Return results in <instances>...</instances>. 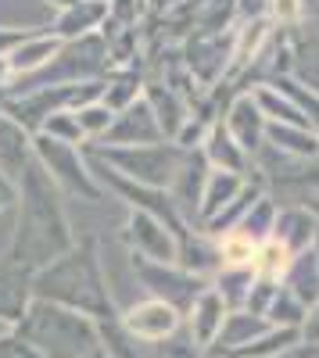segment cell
Instances as JSON below:
<instances>
[{"instance_id": "obj_2", "label": "cell", "mask_w": 319, "mask_h": 358, "mask_svg": "<svg viewBox=\"0 0 319 358\" xmlns=\"http://www.w3.org/2000/svg\"><path fill=\"white\" fill-rule=\"evenodd\" d=\"M33 297L65 305L97 322L119 319V308H115V297L108 290V276L101 265L97 241H79L69 255H62L57 262L43 265L40 273H33Z\"/></svg>"}, {"instance_id": "obj_1", "label": "cell", "mask_w": 319, "mask_h": 358, "mask_svg": "<svg viewBox=\"0 0 319 358\" xmlns=\"http://www.w3.org/2000/svg\"><path fill=\"white\" fill-rule=\"evenodd\" d=\"M76 233L65 212L62 190L54 187V179L33 162L22 179H18V194H15V233L4 262L25 273H40L43 265L57 262L76 248Z\"/></svg>"}, {"instance_id": "obj_15", "label": "cell", "mask_w": 319, "mask_h": 358, "mask_svg": "<svg viewBox=\"0 0 319 358\" xmlns=\"http://www.w3.org/2000/svg\"><path fill=\"white\" fill-rule=\"evenodd\" d=\"M316 229H319V215L312 212L309 204H287V208H280V215H276V226H273V236H269V241L283 244L291 255H302V251L312 248Z\"/></svg>"}, {"instance_id": "obj_8", "label": "cell", "mask_w": 319, "mask_h": 358, "mask_svg": "<svg viewBox=\"0 0 319 358\" xmlns=\"http://www.w3.org/2000/svg\"><path fill=\"white\" fill-rule=\"evenodd\" d=\"M187 69L194 79H201L205 86L219 83L226 72H234V57H237V29H226V33H197L187 50Z\"/></svg>"}, {"instance_id": "obj_33", "label": "cell", "mask_w": 319, "mask_h": 358, "mask_svg": "<svg viewBox=\"0 0 319 358\" xmlns=\"http://www.w3.org/2000/svg\"><path fill=\"white\" fill-rule=\"evenodd\" d=\"M43 136H50V140H62V143H72V147H86V136H83V129H79V118H76V111L72 108H65V111H54L47 122H43V129H40Z\"/></svg>"}, {"instance_id": "obj_10", "label": "cell", "mask_w": 319, "mask_h": 358, "mask_svg": "<svg viewBox=\"0 0 319 358\" xmlns=\"http://www.w3.org/2000/svg\"><path fill=\"white\" fill-rule=\"evenodd\" d=\"M222 126L229 129V136L237 140V147L255 162L258 155H262V147H266V115L258 111L255 97H251V90L248 94H237L234 101L226 104V115H222Z\"/></svg>"}, {"instance_id": "obj_13", "label": "cell", "mask_w": 319, "mask_h": 358, "mask_svg": "<svg viewBox=\"0 0 319 358\" xmlns=\"http://www.w3.org/2000/svg\"><path fill=\"white\" fill-rule=\"evenodd\" d=\"M111 11H108V0H76L72 8L57 11L50 22V33L57 40H83V36H94L108 25Z\"/></svg>"}, {"instance_id": "obj_40", "label": "cell", "mask_w": 319, "mask_h": 358, "mask_svg": "<svg viewBox=\"0 0 319 358\" xmlns=\"http://www.w3.org/2000/svg\"><path fill=\"white\" fill-rule=\"evenodd\" d=\"M183 0H148V8L155 11V15H162V11H172V8H180Z\"/></svg>"}, {"instance_id": "obj_25", "label": "cell", "mask_w": 319, "mask_h": 358, "mask_svg": "<svg viewBox=\"0 0 319 358\" xmlns=\"http://www.w3.org/2000/svg\"><path fill=\"white\" fill-rule=\"evenodd\" d=\"M143 97V79H140V72L136 69H111L108 76H104V90H101V101L119 115V111H126L129 104H136Z\"/></svg>"}, {"instance_id": "obj_11", "label": "cell", "mask_w": 319, "mask_h": 358, "mask_svg": "<svg viewBox=\"0 0 319 358\" xmlns=\"http://www.w3.org/2000/svg\"><path fill=\"white\" fill-rule=\"evenodd\" d=\"M162 140H165V133L158 126V115L151 111L148 97H140L136 104L115 115V122L101 143L104 147H143V143H162Z\"/></svg>"}, {"instance_id": "obj_24", "label": "cell", "mask_w": 319, "mask_h": 358, "mask_svg": "<svg viewBox=\"0 0 319 358\" xmlns=\"http://www.w3.org/2000/svg\"><path fill=\"white\" fill-rule=\"evenodd\" d=\"M255 268H237V265H222L219 273L212 276V290L226 301L229 312H241L248 308V297H251V287H255Z\"/></svg>"}, {"instance_id": "obj_34", "label": "cell", "mask_w": 319, "mask_h": 358, "mask_svg": "<svg viewBox=\"0 0 319 358\" xmlns=\"http://www.w3.org/2000/svg\"><path fill=\"white\" fill-rule=\"evenodd\" d=\"M155 358H208V351L187 334V326H180L172 337H165L162 344H155Z\"/></svg>"}, {"instance_id": "obj_14", "label": "cell", "mask_w": 319, "mask_h": 358, "mask_svg": "<svg viewBox=\"0 0 319 358\" xmlns=\"http://www.w3.org/2000/svg\"><path fill=\"white\" fill-rule=\"evenodd\" d=\"M29 165H33V133L22 129L15 118L0 108V172L18 187V179Z\"/></svg>"}, {"instance_id": "obj_37", "label": "cell", "mask_w": 319, "mask_h": 358, "mask_svg": "<svg viewBox=\"0 0 319 358\" xmlns=\"http://www.w3.org/2000/svg\"><path fill=\"white\" fill-rule=\"evenodd\" d=\"M0 358H40L29 344H22L15 334H8V337H0Z\"/></svg>"}, {"instance_id": "obj_29", "label": "cell", "mask_w": 319, "mask_h": 358, "mask_svg": "<svg viewBox=\"0 0 319 358\" xmlns=\"http://www.w3.org/2000/svg\"><path fill=\"white\" fill-rule=\"evenodd\" d=\"M305 312H309V308L280 283L276 294H273V301H269V308H266V322H269V326H280V330H302Z\"/></svg>"}, {"instance_id": "obj_43", "label": "cell", "mask_w": 319, "mask_h": 358, "mask_svg": "<svg viewBox=\"0 0 319 358\" xmlns=\"http://www.w3.org/2000/svg\"><path fill=\"white\" fill-rule=\"evenodd\" d=\"M312 255H316V262H319V229H316V241H312V248H309Z\"/></svg>"}, {"instance_id": "obj_19", "label": "cell", "mask_w": 319, "mask_h": 358, "mask_svg": "<svg viewBox=\"0 0 319 358\" xmlns=\"http://www.w3.org/2000/svg\"><path fill=\"white\" fill-rule=\"evenodd\" d=\"M201 155H205V162H208L215 172H237V176H244L248 165H251V158L241 151L237 140L229 136V129L222 126V115L212 122L205 143H201Z\"/></svg>"}, {"instance_id": "obj_30", "label": "cell", "mask_w": 319, "mask_h": 358, "mask_svg": "<svg viewBox=\"0 0 319 358\" xmlns=\"http://www.w3.org/2000/svg\"><path fill=\"white\" fill-rule=\"evenodd\" d=\"M215 248H219V262H222V265L255 268V255H258V244L251 241L248 233H241V229H229V233L215 236Z\"/></svg>"}, {"instance_id": "obj_20", "label": "cell", "mask_w": 319, "mask_h": 358, "mask_svg": "<svg viewBox=\"0 0 319 358\" xmlns=\"http://www.w3.org/2000/svg\"><path fill=\"white\" fill-rule=\"evenodd\" d=\"M248 187V176H237V172H215L208 176L205 183V194H201V208H197V229L212 222L219 212H226L229 204L241 197V190Z\"/></svg>"}, {"instance_id": "obj_35", "label": "cell", "mask_w": 319, "mask_h": 358, "mask_svg": "<svg viewBox=\"0 0 319 358\" xmlns=\"http://www.w3.org/2000/svg\"><path fill=\"white\" fill-rule=\"evenodd\" d=\"M269 18L273 22H295V18H302V0H269Z\"/></svg>"}, {"instance_id": "obj_4", "label": "cell", "mask_w": 319, "mask_h": 358, "mask_svg": "<svg viewBox=\"0 0 319 358\" xmlns=\"http://www.w3.org/2000/svg\"><path fill=\"white\" fill-rule=\"evenodd\" d=\"M94 158H101L104 165H111L115 172H122L133 183L155 187V190H169L176 179L187 151L172 140L162 143H143V147H104V143H90L86 147Z\"/></svg>"}, {"instance_id": "obj_39", "label": "cell", "mask_w": 319, "mask_h": 358, "mask_svg": "<svg viewBox=\"0 0 319 358\" xmlns=\"http://www.w3.org/2000/svg\"><path fill=\"white\" fill-rule=\"evenodd\" d=\"M276 358H319V348H312V344H295L291 351H283V355H276Z\"/></svg>"}, {"instance_id": "obj_16", "label": "cell", "mask_w": 319, "mask_h": 358, "mask_svg": "<svg viewBox=\"0 0 319 358\" xmlns=\"http://www.w3.org/2000/svg\"><path fill=\"white\" fill-rule=\"evenodd\" d=\"M226 315H229V308H226V301L212 290V283H208V290L197 297V301L190 305V312L183 315V326H187V334L201 344V348H212L215 341H219V334H222V322H226Z\"/></svg>"}, {"instance_id": "obj_32", "label": "cell", "mask_w": 319, "mask_h": 358, "mask_svg": "<svg viewBox=\"0 0 319 358\" xmlns=\"http://www.w3.org/2000/svg\"><path fill=\"white\" fill-rule=\"evenodd\" d=\"M291 262H295V255L287 251L283 244L266 241V244H258V255H255V276L280 283V280H283V273H287V265H291Z\"/></svg>"}, {"instance_id": "obj_6", "label": "cell", "mask_w": 319, "mask_h": 358, "mask_svg": "<svg viewBox=\"0 0 319 358\" xmlns=\"http://www.w3.org/2000/svg\"><path fill=\"white\" fill-rule=\"evenodd\" d=\"M133 258V255H129ZM133 276L143 283L148 297H158V301L180 308L183 315L190 312V305L197 301L201 294L208 290V280H201L194 273H187L183 265H162V262H143L133 258Z\"/></svg>"}, {"instance_id": "obj_9", "label": "cell", "mask_w": 319, "mask_h": 358, "mask_svg": "<svg viewBox=\"0 0 319 358\" xmlns=\"http://www.w3.org/2000/svg\"><path fill=\"white\" fill-rule=\"evenodd\" d=\"M119 322L136 341L155 348V344H162L165 337H172L183 326V312L158 301V297H140V301H133V305H126L119 312Z\"/></svg>"}, {"instance_id": "obj_18", "label": "cell", "mask_w": 319, "mask_h": 358, "mask_svg": "<svg viewBox=\"0 0 319 358\" xmlns=\"http://www.w3.org/2000/svg\"><path fill=\"white\" fill-rule=\"evenodd\" d=\"M143 97H148L151 111L158 115V126H162L165 140H176L180 129L187 126V118H190V108L176 94V86H169V83H148V86H143Z\"/></svg>"}, {"instance_id": "obj_42", "label": "cell", "mask_w": 319, "mask_h": 358, "mask_svg": "<svg viewBox=\"0 0 319 358\" xmlns=\"http://www.w3.org/2000/svg\"><path fill=\"white\" fill-rule=\"evenodd\" d=\"M11 330H15V326H11V322H4V319H0V337H8Z\"/></svg>"}, {"instance_id": "obj_7", "label": "cell", "mask_w": 319, "mask_h": 358, "mask_svg": "<svg viewBox=\"0 0 319 358\" xmlns=\"http://www.w3.org/2000/svg\"><path fill=\"white\" fill-rule=\"evenodd\" d=\"M122 236H126V248H129L133 258L162 262V265H176L180 262V241L183 236L169 222H162V219H155L148 212H129Z\"/></svg>"}, {"instance_id": "obj_36", "label": "cell", "mask_w": 319, "mask_h": 358, "mask_svg": "<svg viewBox=\"0 0 319 358\" xmlns=\"http://www.w3.org/2000/svg\"><path fill=\"white\" fill-rule=\"evenodd\" d=\"M302 344H312V348H319V301L316 305H309V312H305V319H302Z\"/></svg>"}, {"instance_id": "obj_44", "label": "cell", "mask_w": 319, "mask_h": 358, "mask_svg": "<svg viewBox=\"0 0 319 358\" xmlns=\"http://www.w3.org/2000/svg\"><path fill=\"white\" fill-rule=\"evenodd\" d=\"M86 358H104V351H97V355H86Z\"/></svg>"}, {"instance_id": "obj_38", "label": "cell", "mask_w": 319, "mask_h": 358, "mask_svg": "<svg viewBox=\"0 0 319 358\" xmlns=\"http://www.w3.org/2000/svg\"><path fill=\"white\" fill-rule=\"evenodd\" d=\"M29 36V29H11V25H0V57H8L22 40Z\"/></svg>"}, {"instance_id": "obj_12", "label": "cell", "mask_w": 319, "mask_h": 358, "mask_svg": "<svg viewBox=\"0 0 319 358\" xmlns=\"http://www.w3.org/2000/svg\"><path fill=\"white\" fill-rule=\"evenodd\" d=\"M208 176H212V165L205 162V155H201V147H197V151H187L176 179H172V187H169L172 204L180 208V215L187 222L194 219V226H197V208H201V194H205Z\"/></svg>"}, {"instance_id": "obj_31", "label": "cell", "mask_w": 319, "mask_h": 358, "mask_svg": "<svg viewBox=\"0 0 319 358\" xmlns=\"http://www.w3.org/2000/svg\"><path fill=\"white\" fill-rule=\"evenodd\" d=\"M76 118H79V129L86 136V147H90V143H101L108 136V129L115 122V111L104 101H90V104L76 108Z\"/></svg>"}, {"instance_id": "obj_22", "label": "cell", "mask_w": 319, "mask_h": 358, "mask_svg": "<svg viewBox=\"0 0 319 358\" xmlns=\"http://www.w3.org/2000/svg\"><path fill=\"white\" fill-rule=\"evenodd\" d=\"M266 143L273 151L291 155V158H305V162L319 158V133L309 129V126H269Z\"/></svg>"}, {"instance_id": "obj_27", "label": "cell", "mask_w": 319, "mask_h": 358, "mask_svg": "<svg viewBox=\"0 0 319 358\" xmlns=\"http://www.w3.org/2000/svg\"><path fill=\"white\" fill-rule=\"evenodd\" d=\"M273 90H280V94L287 97V101H291L305 118H309V122L319 129V90L316 86H305L298 76H291V72H280L273 83H269Z\"/></svg>"}, {"instance_id": "obj_41", "label": "cell", "mask_w": 319, "mask_h": 358, "mask_svg": "<svg viewBox=\"0 0 319 358\" xmlns=\"http://www.w3.org/2000/svg\"><path fill=\"white\" fill-rule=\"evenodd\" d=\"M43 4H47V8H54V11H65V8H72V4H76V0H43Z\"/></svg>"}, {"instance_id": "obj_3", "label": "cell", "mask_w": 319, "mask_h": 358, "mask_svg": "<svg viewBox=\"0 0 319 358\" xmlns=\"http://www.w3.org/2000/svg\"><path fill=\"white\" fill-rule=\"evenodd\" d=\"M22 344H29L40 358H86L101 351V322L72 312L65 305L33 297L25 315L11 330Z\"/></svg>"}, {"instance_id": "obj_17", "label": "cell", "mask_w": 319, "mask_h": 358, "mask_svg": "<svg viewBox=\"0 0 319 358\" xmlns=\"http://www.w3.org/2000/svg\"><path fill=\"white\" fill-rule=\"evenodd\" d=\"M57 50H62V40H57L50 29H47V33H29V36L8 54V65H11L15 83H18V79H29V76H36V72H43V69L54 62ZM15 83H11V86H15Z\"/></svg>"}, {"instance_id": "obj_5", "label": "cell", "mask_w": 319, "mask_h": 358, "mask_svg": "<svg viewBox=\"0 0 319 358\" xmlns=\"http://www.w3.org/2000/svg\"><path fill=\"white\" fill-rule=\"evenodd\" d=\"M33 162L54 179V187L62 194H72L79 201H104V187L97 183V176L90 169V155L86 147H72V143H62V140H50L43 133L33 136Z\"/></svg>"}, {"instance_id": "obj_26", "label": "cell", "mask_w": 319, "mask_h": 358, "mask_svg": "<svg viewBox=\"0 0 319 358\" xmlns=\"http://www.w3.org/2000/svg\"><path fill=\"white\" fill-rule=\"evenodd\" d=\"M101 351L104 358H155V348L136 341L119 319L101 322Z\"/></svg>"}, {"instance_id": "obj_21", "label": "cell", "mask_w": 319, "mask_h": 358, "mask_svg": "<svg viewBox=\"0 0 319 358\" xmlns=\"http://www.w3.org/2000/svg\"><path fill=\"white\" fill-rule=\"evenodd\" d=\"M33 301V273L25 268H15V265H0V319L4 322H18Z\"/></svg>"}, {"instance_id": "obj_23", "label": "cell", "mask_w": 319, "mask_h": 358, "mask_svg": "<svg viewBox=\"0 0 319 358\" xmlns=\"http://www.w3.org/2000/svg\"><path fill=\"white\" fill-rule=\"evenodd\" d=\"M280 283L291 290L305 308L316 305V301H319V262H316V255H312V251L295 255V262L287 265V273H283Z\"/></svg>"}, {"instance_id": "obj_28", "label": "cell", "mask_w": 319, "mask_h": 358, "mask_svg": "<svg viewBox=\"0 0 319 358\" xmlns=\"http://www.w3.org/2000/svg\"><path fill=\"white\" fill-rule=\"evenodd\" d=\"M276 215H280V204L269 197V194H262L251 208H248V215L241 219V233H248L255 244H266L269 236H273V226H276Z\"/></svg>"}]
</instances>
